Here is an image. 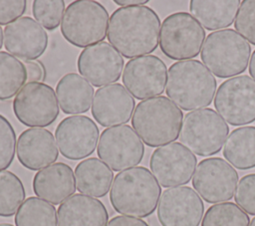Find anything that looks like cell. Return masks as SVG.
Instances as JSON below:
<instances>
[{"label":"cell","mask_w":255,"mask_h":226,"mask_svg":"<svg viewBox=\"0 0 255 226\" xmlns=\"http://www.w3.org/2000/svg\"><path fill=\"white\" fill-rule=\"evenodd\" d=\"M159 32V17L150 7H120L111 15L107 38L125 58L134 59L157 48Z\"/></svg>","instance_id":"obj_1"},{"label":"cell","mask_w":255,"mask_h":226,"mask_svg":"<svg viewBox=\"0 0 255 226\" xmlns=\"http://www.w3.org/2000/svg\"><path fill=\"white\" fill-rule=\"evenodd\" d=\"M161 188L144 166L119 172L110 191V201L116 212L130 217H147L157 206Z\"/></svg>","instance_id":"obj_2"},{"label":"cell","mask_w":255,"mask_h":226,"mask_svg":"<svg viewBox=\"0 0 255 226\" xmlns=\"http://www.w3.org/2000/svg\"><path fill=\"white\" fill-rule=\"evenodd\" d=\"M216 87L214 76L200 61H178L168 69L166 95L183 111H196L209 106Z\"/></svg>","instance_id":"obj_3"},{"label":"cell","mask_w":255,"mask_h":226,"mask_svg":"<svg viewBox=\"0 0 255 226\" xmlns=\"http://www.w3.org/2000/svg\"><path fill=\"white\" fill-rule=\"evenodd\" d=\"M182 120V111L167 97L159 96L136 105L131 126L147 146L157 147L177 139Z\"/></svg>","instance_id":"obj_4"},{"label":"cell","mask_w":255,"mask_h":226,"mask_svg":"<svg viewBox=\"0 0 255 226\" xmlns=\"http://www.w3.org/2000/svg\"><path fill=\"white\" fill-rule=\"evenodd\" d=\"M250 54L249 43L239 33L234 29H224L207 35L200 58L210 73L223 79L243 73Z\"/></svg>","instance_id":"obj_5"},{"label":"cell","mask_w":255,"mask_h":226,"mask_svg":"<svg viewBox=\"0 0 255 226\" xmlns=\"http://www.w3.org/2000/svg\"><path fill=\"white\" fill-rule=\"evenodd\" d=\"M109 13L95 0H77L68 5L61 22L65 40L78 48L104 42L108 32Z\"/></svg>","instance_id":"obj_6"},{"label":"cell","mask_w":255,"mask_h":226,"mask_svg":"<svg viewBox=\"0 0 255 226\" xmlns=\"http://www.w3.org/2000/svg\"><path fill=\"white\" fill-rule=\"evenodd\" d=\"M228 132L229 126L214 110L202 109L184 115L179 140L192 153L210 156L221 150Z\"/></svg>","instance_id":"obj_7"},{"label":"cell","mask_w":255,"mask_h":226,"mask_svg":"<svg viewBox=\"0 0 255 226\" xmlns=\"http://www.w3.org/2000/svg\"><path fill=\"white\" fill-rule=\"evenodd\" d=\"M205 31L187 12L168 15L161 24L159 48L164 56L174 61L191 60L200 53Z\"/></svg>","instance_id":"obj_8"},{"label":"cell","mask_w":255,"mask_h":226,"mask_svg":"<svg viewBox=\"0 0 255 226\" xmlns=\"http://www.w3.org/2000/svg\"><path fill=\"white\" fill-rule=\"evenodd\" d=\"M214 108L231 125L255 121V81L246 75L224 81L215 94Z\"/></svg>","instance_id":"obj_9"},{"label":"cell","mask_w":255,"mask_h":226,"mask_svg":"<svg viewBox=\"0 0 255 226\" xmlns=\"http://www.w3.org/2000/svg\"><path fill=\"white\" fill-rule=\"evenodd\" d=\"M53 88L45 83H28L15 96L12 108L16 118L24 125L45 127L59 115V106Z\"/></svg>","instance_id":"obj_10"},{"label":"cell","mask_w":255,"mask_h":226,"mask_svg":"<svg viewBox=\"0 0 255 226\" xmlns=\"http://www.w3.org/2000/svg\"><path fill=\"white\" fill-rule=\"evenodd\" d=\"M97 153L109 167L121 171L140 163L144 146L131 126L122 124L102 131Z\"/></svg>","instance_id":"obj_11"},{"label":"cell","mask_w":255,"mask_h":226,"mask_svg":"<svg viewBox=\"0 0 255 226\" xmlns=\"http://www.w3.org/2000/svg\"><path fill=\"white\" fill-rule=\"evenodd\" d=\"M238 173L221 157H208L197 164L192 186L208 203L230 200L235 192Z\"/></svg>","instance_id":"obj_12"},{"label":"cell","mask_w":255,"mask_h":226,"mask_svg":"<svg viewBox=\"0 0 255 226\" xmlns=\"http://www.w3.org/2000/svg\"><path fill=\"white\" fill-rule=\"evenodd\" d=\"M196 164V156L180 142L159 146L152 152L149 159L150 170L163 187L188 183Z\"/></svg>","instance_id":"obj_13"},{"label":"cell","mask_w":255,"mask_h":226,"mask_svg":"<svg viewBox=\"0 0 255 226\" xmlns=\"http://www.w3.org/2000/svg\"><path fill=\"white\" fill-rule=\"evenodd\" d=\"M167 69L164 62L154 55L130 59L125 66L123 84L136 99L159 97L165 88Z\"/></svg>","instance_id":"obj_14"},{"label":"cell","mask_w":255,"mask_h":226,"mask_svg":"<svg viewBox=\"0 0 255 226\" xmlns=\"http://www.w3.org/2000/svg\"><path fill=\"white\" fill-rule=\"evenodd\" d=\"M204 212L199 195L188 186L165 189L157 205L161 226H198Z\"/></svg>","instance_id":"obj_15"},{"label":"cell","mask_w":255,"mask_h":226,"mask_svg":"<svg viewBox=\"0 0 255 226\" xmlns=\"http://www.w3.org/2000/svg\"><path fill=\"white\" fill-rule=\"evenodd\" d=\"M99 127L86 115L67 116L55 129V137L61 154L71 160L91 155L99 139Z\"/></svg>","instance_id":"obj_16"},{"label":"cell","mask_w":255,"mask_h":226,"mask_svg":"<svg viewBox=\"0 0 255 226\" xmlns=\"http://www.w3.org/2000/svg\"><path fill=\"white\" fill-rule=\"evenodd\" d=\"M78 71L95 87L120 80L124 69V58L108 42L85 48L79 55Z\"/></svg>","instance_id":"obj_17"},{"label":"cell","mask_w":255,"mask_h":226,"mask_svg":"<svg viewBox=\"0 0 255 226\" xmlns=\"http://www.w3.org/2000/svg\"><path fill=\"white\" fill-rule=\"evenodd\" d=\"M4 47L20 60H36L48 47V35L33 18L21 17L4 28Z\"/></svg>","instance_id":"obj_18"},{"label":"cell","mask_w":255,"mask_h":226,"mask_svg":"<svg viewBox=\"0 0 255 226\" xmlns=\"http://www.w3.org/2000/svg\"><path fill=\"white\" fill-rule=\"evenodd\" d=\"M135 102L126 88L119 84L97 90L92 105V115L102 126L127 123L134 110Z\"/></svg>","instance_id":"obj_19"},{"label":"cell","mask_w":255,"mask_h":226,"mask_svg":"<svg viewBox=\"0 0 255 226\" xmlns=\"http://www.w3.org/2000/svg\"><path fill=\"white\" fill-rule=\"evenodd\" d=\"M16 153L19 162L30 170L43 169L59 156L53 133L41 127H31L20 133Z\"/></svg>","instance_id":"obj_20"},{"label":"cell","mask_w":255,"mask_h":226,"mask_svg":"<svg viewBox=\"0 0 255 226\" xmlns=\"http://www.w3.org/2000/svg\"><path fill=\"white\" fill-rule=\"evenodd\" d=\"M57 220L58 226H107L109 213L99 199L77 193L60 204Z\"/></svg>","instance_id":"obj_21"},{"label":"cell","mask_w":255,"mask_h":226,"mask_svg":"<svg viewBox=\"0 0 255 226\" xmlns=\"http://www.w3.org/2000/svg\"><path fill=\"white\" fill-rule=\"evenodd\" d=\"M33 191L51 204H61L76 191L73 169L64 162H56L39 170L33 178Z\"/></svg>","instance_id":"obj_22"},{"label":"cell","mask_w":255,"mask_h":226,"mask_svg":"<svg viewBox=\"0 0 255 226\" xmlns=\"http://www.w3.org/2000/svg\"><path fill=\"white\" fill-rule=\"evenodd\" d=\"M56 94L64 113H84L91 108L94 88L79 74L68 73L58 82Z\"/></svg>","instance_id":"obj_23"},{"label":"cell","mask_w":255,"mask_h":226,"mask_svg":"<svg viewBox=\"0 0 255 226\" xmlns=\"http://www.w3.org/2000/svg\"><path fill=\"white\" fill-rule=\"evenodd\" d=\"M241 2L239 0H191V16L207 30L229 27L237 16Z\"/></svg>","instance_id":"obj_24"},{"label":"cell","mask_w":255,"mask_h":226,"mask_svg":"<svg viewBox=\"0 0 255 226\" xmlns=\"http://www.w3.org/2000/svg\"><path fill=\"white\" fill-rule=\"evenodd\" d=\"M75 175L78 191L94 197H104L114 179L112 169L97 157H90L78 163Z\"/></svg>","instance_id":"obj_25"},{"label":"cell","mask_w":255,"mask_h":226,"mask_svg":"<svg viewBox=\"0 0 255 226\" xmlns=\"http://www.w3.org/2000/svg\"><path fill=\"white\" fill-rule=\"evenodd\" d=\"M223 156L237 169L255 167V126L233 129L225 140Z\"/></svg>","instance_id":"obj_26"},{"label":"cell","mask_w":255,"mask_h":226,"mask_svg":"<svg viewBox=\"0 0 255 226\" xmlns=\"http://www.w3.org/2000/svg\"><path fill=\"white\" fill-rule=\"evenodd\" d=\"M16 226H57L54 205L38 197H28L15 214Z\"/></svg>","instance_id":"obj_27"},{"label":"cell","mask_w":255,"mask_h":226,"mask_svg":"<svg viewBox=\"0 0 255 226\" xmlns=\"http://www.w3.org/2000/svg\"><path fill=\"white\" fill-rule=\"evenodd\" d=\"M27 71L25 65L11 54L0 52V101L17 95L25 86Z\"/></svg>","instance_id":"obj_28"},{"label":"cell","mask_w":255,"mask_h":226,"mask_svg":"<svg viewBox=\"0 0 255 226\" xmlns=\"http://www.w3.org/2000/svg\"><path fill=\"white\" fill-rule=\"evenodd\" d=\"M25 196L21 179L9 170L0 171V216H13L25 201Z\"/></svg>","instance_id":"obj_29"},{"label":"cell","mask_w":255,"mask_h":226,"mask_svg":"<svg viewBox=\"0 0 255 226\" xmlns=\"http://www.w3.org/2000/svg\"><path fill=\"white\" fill-rule=\"evenodd\" d=\"M249 216L237 204L223 202L207 209L201 226H249Z\"/></svg>","instance_id":"obj_30"},{"label":"cell","mask_w":255,"mask_h":226,"mask_svg":"<svg viewBox=\"0 0 255 226\" xmlns=\"http://www.w3.org/2000/svg\"><path fill=\"white\" fill-rule=\"evenodd\" d=\"M65 2L63 0H35L32 5V13L35 20L43 28L54 31L60 25L65 13Z\"/></svg>","instance_id":"obj_31"},{"label":"cell","mask_w":255,"mask_h":226,"mask_svg":"<svg viewBox=\"0 0 255 226\" xmlns=\"http://www.w3.org/2000/svg\"><path fill=\"white\" fill-rule=\"evenodd\" d=\"M16 132L10 121L0 114V171L8 168L15 156Z\"/></svg>","instance_id":"obj_32"},{"label":"cell","mask_w":255,"mask_h":226,"mask_svg":"<svg viewBox=\"0 0 255 226\" xmlns=\"http://www.w3.org/2000/svg\"><path fill=\"white\" fill-rule=\"evenodd\" d=\"M236 32L255 46V0H243L234 21Z\"/></svg>","instance_id":"obj_33"},{"label":"cell","mask_w":255,"mask_h":226,"mask_svg":"<svg viewBox=\"0 0 255 226\" xmlns=\"http://www.w3.org/2000/svg\"><path fill=\"white\" fill-rule=\"evenodd\" d=\"M234 200L242 210L255 216V173L244 175L239 180Z\"/></svg>","instance_id":"obj_34"},{"label":"cell","mask_w":255,"mask_h":226,"mask_svg":"<svg viewBox=\"0 0 255 226\" xmlns=\"http://www.w3.org/2000/svg\"><path fill=\"white\" fill-rule=\"evenodd\" d=\"M26 8V0H0V25H7L21 18Z\"/></svg>","instance_id":"obj_35"},{"label":"cell","mask_w":255,"mask_h":226,"mask_svg":"<svg viewBox=\"0 0 255 226\" xmlns=\"http://www.w3.org/2000/svg\"><path fill=\"white\" fill-rule=\"evenodd\" d=\"M25 68L27 71V80L29 83H39L45 78V67L39 61H26Z\"/></svg>","instance_id":"obj_36"},{"label":"cell","mask_w":255,"mask_h":226,"mask_svg":"<svg viewBox=\"0 0 255 226\" xmlns=\"http://www.w3.org/2000/svg\"><path fill=\"white\" fill-rule=\"evenodd\" d=\"M107 226H149L144 220L135 217L118 215L113 217Z\"/></svg>","instance_id":"obj_37"},{"label":"cell","mask_w":255,"mask_h":226,"mask_svg":"<svg viewBox=\"0 0 255 226\" xmlns=\"http://www.w3.org/2000/svg\"><path fill=\"white\" fill-rule=\"evenodd\" d=\"M117 5L123 7H131V6H144L148 2V0H115Z\"/></svg>","instance_id":"obj_38"},{"label":"cell","mask_w":255,"mask_h":226,"mask_svg":"<svg viewBox=\"0 0 255 226\" xmlns=\"http://www.w3.org/2000/svg\"><path fill=\"white\" fill-rule=\"evenodd\" d=\"M249 74L252 77V79L255 81V50L253 51L251 58H250V63H249Z\"/></svg>","instance_id":"obj_39"},{"label":"cell","mask_w":255,"mask_h":226,"mask_svg":"<svg viewBox=\"0 0 255 226\" xmlns=\"http://www.w3.org/2000/svg\"><path fill=\"white\" fill-rule=\"evenodd\" d=\"M3 46V31H2V28L0 27V49L2 48Z\"/></svg>","instance_id":"obj_40"},{"label":"cell","mask_w":255,"mask_h":226,"mask_svg":"<svg viewBox=\"0 0 255 226\" xmlns=\"http://www.w3.org/2000/svg\"><path fill=\"white\" fill-rule=\"evenodd\" d=\"M0 226H14V225L9 224V223H0Z\"/></svg>","instance_id":"obj_41"},{"label":"cell","mask_w":255,"mask_h":226,"mask_svg":"<svg viewBox=\"0 0 255 226\" xmlns=\"http://www.w3.org/2000/svg\"><path fill=\"white\" fill-rule=\"evenodd\" d=\"M249 226H255V217L251 220V222H250V225Z\"/></svg>","instance_id":"obj_42"}]
</instances>
